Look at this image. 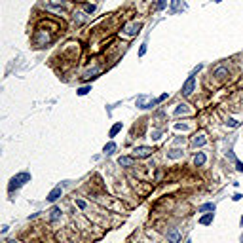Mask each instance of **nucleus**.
<instances>
[{
  "instance_id": "obj_6",
  "label": "nucleus",
  "mask_w": 243,
  "mask_h": 243,
  "mask_svg": "<svg viewBox=\"0 0 243 243\" xmlns=\"http://www.w3.org/2000/svg\"><path fill=\"white\" fill-rule=\"evenodd\" d=\"M59 198H61V186H57V188H53V190L48 194V201L53 203V201H57Z\"/></svg>"
},
{
  "instance_id": "obj_11",
  "label": "nucleus",
  "mask_w": 243,
  "mask_h": 243,
  "mask_svg": "<svg viewBox=\"0 0 243 243\" xmlns=\"http://www.w3.org/2000/svg\"><path fill=\"white\" fill-rule=\"evenodd\" d=\"M120 129H122V122H118V124H114V125L110 127V133H108V135H110V137H116V133H118Z\"/></svg>"
},
{
  "instance_id": "obj_28",
  "label": "nucleus",
  "mask_w": 243,
  "mask_h": 243,
  "mask_svg": "<svg viewBox=\"0 0 243 243\" xmlns=\"http://www.w3.org/2000/svg\"><path fill=\"white\" fill-rule=\"evenodd\" d=\"M241 224H243V217H241Z\"/></svg>"
},
{
  "instance_id": "obj_20",
  "label": "nucleus",
  "mask_w": 243,
  "mask_h": 243,
  "mask_svg": "<svg viewBox=\"0 0 243 243\" xmlns=\"http://www.w3.org/2000/svg\"><path fill=\"white\" fill-rule=\"evenodd\" d=\"M184 110H186V105H181V106H178V108L175 110V114H182Z\"/></svg>"
},
{
  "instance_id": "obj_1",
  "label": "nucleus",
  "mask_w": 243,
  "mask_h": 243,
  "mask_svg": "<svg viewBox=\"0 0 243 243\" xmlns=\"http://www.w3.org/2000/svg\"><path fill=\"white\" fill-rule=\"evenodd\" d=\"M27 181H31V175H28V173H21V175H17V177H13V178H12V184H10V190L21 186V184L27 182Z\"/></svg>"
},
{
  "instance_id": "obj_22",
  "label": "nucleus",
  "mask_w": 243,
  "mask_h": 243,
  "mask_svg": "<svg viewBox=\"0 0 243 243\" xmlns=\"http://www.w3.org/2000/svg\"><path fill=\"white\" fill-rule=\"evenodd\" d=\"M171 158H178V156H181V150H171Z\"/></svg>"
},
{
  "instance_id": "obj_12",
  "label": "nucleus",
  "mask_w": 243,
  "mask_h": 243,
  "mask_svg": "<svg viewBox=\"0 0 243 243\" xmlns=\"http://www.w3.org/2000/svg\"><path fill=\"white\" fill-rule=\"evenodd\" d=\"M203 211H215V203H203L199 207V213H203Z\"/></svg>"
},
{
  "instance_id": "obj_7",
  "label": "nucleus",
  "mask_w": 243,
  "mask_h": 243,
  "mask_svg": "<svg viewBox=\"0 0 243 243\" xmlns=\"http://www.w3.org/2000/svg\"><path fill=\"white\" fill-rule=\"evenodd\" d=\"M118 163H120V165H124V167H131L133 163H135V160H133V158H129V156H124V158H120V160H118Z\"/></svg>"
},
{
  "instance_id": "obj_16",
  "label": "nucleus",
  "mask_w": 243,
  "mask_h": 243,
  "mask_svg": "<svg viewBox=\"0 0 243 243\" xmlns=\"http://www.w3.org/2000/svg\"><path fill=\"white\" fill-rule=\"evenodd\" d=\"M59 215H61V209H59V207H53V209H52V220L59 218Z\"/></svg>"
},
{
  "instance_id": "obj_15",
  "label": "nucleus",
  "mask_w": 243,
  "mask_h": 243,
  "mask_svg": "<svg viewBox=\"0 0 243 243\" xmlns=\"http://www.w3.org/2000/svg\"><path fill=\"white\" fill-rule=\"evenodd\" d=\"M194 145H196V146H203V145H205L203 135H199V137H196V139H194Z\"/></svg>"
},
{
  "instance_id": "obj_10",
  "label": "nucleus",
  "mask_w": 243,
  "mask_h": 243,
  "mask_svg": "<svg viewBox=\"0 0 243 243\" xmlns=\"http://www.w3.org/2000/svg\"><path fill=\"white\" fill-rule=\"evenodd\" d=\"M182 10V2L181 0H171V12H178Z\"/></svg>"
},
{
  "instance_id": "obj_3",
  "label": "nucleus",
  "mask_w": 243,
  "mask_h": 243,
  "mask_svg": "<svg viewBox=\"0 0 243 243\" xmlns=\"http://www.w3.org/2000/svg\"><path fill=\"white\" fill-rule=\"evenodd\" d=\"M133 152L137 158H148V156H152V148L150 146H137Z\"/></svg>"
},
{
  "instance_id": "obj_27",
  "label": "nucleus",
  "mask_w": 243,
  "mask_h": 243,
  "mask_svg": "<svg viewBox=\"0 0 243 243\" xmlns=\"http://www.w3.org/2000/svg\"><path fill=\"white\" fill-rule=\"evenodd\" d=\"M213 2H220V0H213Z\"/></svg>"
},
{
  "instance_id": "obj_14",
  "label": "nucleus",
  "mask_w": 243,
  "mask_h": 243,
  "mask_svg": "<svg viewBox=\"0 0 243 243\" xmlns=\"http://www.w3.org/2000/svg\"><path fill=\"white\" fill-rule=\"evenodd\" d=\"M114 150H116V145H114V142H108V145H105V154H112Z\"/></svg>"
},
{
  "instance_id": "obj_29",
  "label": "nucleus",
  "mask_w": 243,
  "mask_h": 243,
  "mask_svg": "<svg viewBox=\"0 0 243 243\" xmlns=\"http://www.w3.org/2000/svg\"><path fill=\"white\" fill-rule=\"evenodd\" d=\"M241 243H243V235H241Z\"/></svg>"
},
{
  "instance_id": "obj_21",
  "label": "nucleus",
  "mask_w": 243,
  "mask_h": 243,
  "mask_svg": "<svg viewBox=\"0 0 243 243\" xmlns=\"http://www.w3.org/2000/svg\"><path fill=\"white\" fill-rule=\"evenodd\" d=\"M76 205L80 207V209H85V201H84V199H76Z\"/></svg>"
},
{
  "instance_id": "obj_4",
  "label": "nucleus",
  "mask_w": 243,
  "mask_h": 243,
  "mask_svg": "<svg viewBox=\"0 0 243 243\" xmlns=\"http://www.w3.org/2000/svg\"><path fill=\"white\" fill-rule=\"evenodd\" d=\"M141 23H133V25H127L124 31H125V34L127 36H135V34H139V31H141Z\"/></svg>"
},
{
  "instance_id": "obj_19",
  "label": "nucleus",
  "mask_w": 243,
  "mask_h": 243,
  "mask_svg": "<svg viewBox=\"0 0 243 243\" xmlns=\"http://www.w3.org/2000/svg\"><path fill=\"white\" fill-rule=\"evenodd\" d=\"M48 4H49V6H61L63 0H48Z\"/></svg>"
},
{
  "instance_id": "obj_8",
  "label": "nucleus",
  "mask_w": 243,
  "mask_h": 243,
  "mask_svg": "<svg viewBox=\"0 0 243 243\" xmlns=\"http://www.w3.org/2000/svg\"><path fill=\"white\" fill-rule=\"evenodd\" d=\"M205 160H207V158H205V154H203V152H198V154H196V158H194V163H196L198 167H201L203 163H205Z\"/></svg>"
},
{
  "instance_id": "obj_24",
  "label": "nucleus",
  "mask_w": 243,
  "mask_h": 243,
  "mask_svg": "<svg viewBox=\"0 0 243 243\" xmlns=\"http://www.w3.org/2000/svg\"><path fill=\"white\" fill-rule=\"evenodd\" d=\"M235 169H238L239 173H243V163L241 161H235Z\"/></svg>"
},
{
  "instance_id": "obj_17",
  "label": "nucleus",
  "mask_w": 243,
  "mask_h": 243,
  "mask_svg": "<svg viewBox=\"0 0 243 243\" xmlns=\"http://www.w3.org/2000/svg\"><path fill=\"white\" fill-rule=\"evenodd\" d=\"M88 91H91V88H89V85H84V88H80V89H78V95H85Z\"/></svg>"
},
{
  "instance_id": "obj_2",
  "label": "nucleus",
  "mask_w": 243,
  "mask_h": 243,
  "mask_svg": "<svg viewBox=\"0 0 243 243\" xmlns=\"http://www.w3.org/2000/svg\"><path fill=\"white\" fill-rule=\"evenodd\" d=\"M194 88H196V80H194V76H190L188 80L184 82V85H182V95H184V97L192 95V91H194Z\"/></svg>"
},
{
  "instance_id": "obj_23",
  "label": "nucleus",
  "mask_w": 243,
  "mask_h": 243,
  "mask_svg": "<svg viewBox=\"0 0 243 243\" xmlns=\"http://www.w3.org/2000/svg\"><path fill=\"white\" fill-rule=\"evenodd\" d=\"M156 8H158V10H163V8H165V0H160V2L156 4Z\"/></svg>"
},
{
  "instance_id": "obj_5",
  "label": "nucleus",
  "mask_w": 243,
  "mask_h": 243,
  "mask_svg": "<svg viewBox=\"0 0 243 243\" xmlns=\"http://www.w3.org/2000/svg\"><path fill=\"white\" fill-rule=\"evenodd\" d=\"M167 241L169 243H178V241H181V234H178V230H169L167 232Z\"/></svg>"
},
{
  "instance_id": "obj_25",
  "label": "nucleus",
  "mask_w": 243,
  "mask_h": 243,
  "mask_svg": "<svg viewBox=\"0 0 243 243\" xmlns=\"http://www.w3.org/2000/svg\"><path fill=\"white\" fill-rule=\"evenodd\" d=\"M145 53H146V44H142L141 49H139V55H145Z\"/></svg>"
},
{
  "instance_id": "obj_18",
  "label": "nucleus",
  "mask_w": 243,
  "mask_h": 243,
  "mask_svg": "<svg viewBox=\"0 0 243 243\" xmlns=\"http://www.w3.org/2000/svg\"><path fill=\"white\" fill-rule=\"evenodd\" d=\"M230 127H238V120H234V118H228V122H226Z\"/></svg>"
},
{
  "instance_id": "obj_26",
  "label": "nucleus",
  "mask_w": 243,
  "mask_h": 243,
  "mask_svg": "<svg viewBox=\"0 0 243 243\" xmlns=\"http://www.w3.org/2000/svg\"><path fill=\"white\" fill-rule=\"evenodd\" d=\"M93 10H95V6H91V4H88V6H85V12H89V13H91Z\"/></svg>"
},
{
  "instance_id": "obj_9",
  "label": "nucleus",
  "mask_w": 243,
  "mask_h": 243,
  "mask_svg": "<svg viewBox=\"0 0 243 243\" xmlns=\"http://www.w3.org/2000/svg\"><path fill=\"white\" fill-rule=\"evenodd\" d=\"M215 76H217V78H224V76H228V68H226V67H218V68L215 70Z\"/></svg>"
},
{
  "instance_id": "obj_13",
  "label": "nucleus",
  "mask_w": 243,
  "mask_h": 243,
  "mask_svg": "<svg viewBox=\"0 0 243 243\" xmlns=\"http://www.w3.org/2000/svg\"><path fill=\"white\" fill-rule=\"evenodd\" d=\"M201 224H211L213 222V213H207L205 217H201V220H199Z\"/></svg>"
}]
</instances>
